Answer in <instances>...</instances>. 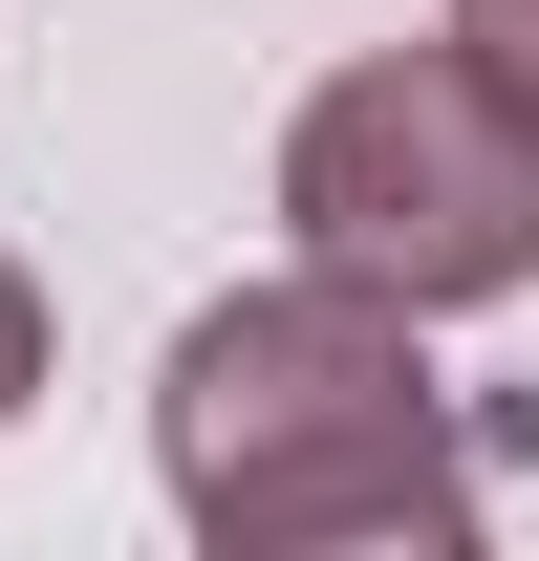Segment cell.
<instances>
[{
  "mask_svg": "<svg viewBox=\"0 0 539 561\" xmlns=\"http://www.w3.org/2000/svg\"><path fill=\"white\" fill-rule=\"evenodd\" d=\"M151 454H173V518L216 561H367V540L454 561L474 540V432L410 367V302L345 260L195 302L173 389H151Z\"/></svg>",
  "mask_w": 539,
  "mask_h": 561,
  "instance_id": "6da1fadb",
  "label": "cell"
},
{
  "mask_svg": "<svg viewBox=\"0 0 539 561\" xmlns=\"http://www.w3.org/2000/svg\"><path fill=\"white\" fill-rule=\"evenodd\" d=\"M22 389H44V280L0 260V411H22Z\"/></svg>",
  "mask_w": 539,
  "mask_h": 561,
  "instance_id": "277c9868",
  "label": "cell"
},
{
  "mask_svg": "<svg viewBox=\"0 0 539 561\" xmlns=\"http://www.w3.org/2000/svg\"><path fill=\"white\" fill-rule=\"evenodd\" d=\"M280 216H302V260L389 280L410 324L432 302H518L539 280V108L474 44H367L345 87H302Z\"/></svg>",
  "mask_w": 539,
  "mask_h": 561,
  "instance_id": "7a4b0ae2",
  "label": "cell"
},
{
  "mask_svg": "<svg viewBox=\"0 0 539 561\" xmlns=\"http://www.w3.org/2000/svg\"><path fill=\"white\" fill-rule=\"evenodd\" d=\"M454 44H474V66H496V87L539 108V0H454Z\"/></svg>",
  "mask_w": 539,
  "mask_h": 561,
  "instance_id": "3957f363",
  "label": "cell"
}]
</instances>
